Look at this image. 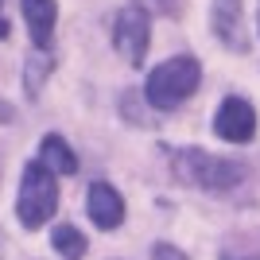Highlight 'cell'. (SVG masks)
<instances>
[{"label":"cell","mask_w":260,"mask_h":260,"mask_svg":"<svg viewBox=\"0 0 260 260\" xmlns=\"http://www.w3.org/2000/svg\"><path fill=\"white\" fill-rule=\"evenodd\" d=\"M171 167L183 183L198 186V190H210V194H225V190L245 183V167L241 163L217 159V155L202 152V148H179L171 155Z\"/></svg>","instance_id":"cell-1"},{"label":"cell","mask_w":260,"mask_h":260,"mask_svg":"<svg viewBox=\"0 0 260 260\" xmlns=\"http://www.w3.org/2000/svg\"><path fill=\"white\" fill-rule=\"evenodd\" d=\"M198 78H202L198 58H190V54H175V58L159 62L152 74H148L144 98H148L152 109H179L198 89Z\"/></svg>","instance_id":"cell-2"},{"label":"cell","mask_w":260,"mask_h":260,"mask_svg":"<svg viewBox=\"0 0 260 260\" xmlns=\"http://www.w3.org/2000/svg\"><path fill=\"white\" fill-rule=\"evenodd\" d=\"M58 210V183H54V171H47L43 163L35 159L23 167V183H20V202H16V214L27 229L47 225Z\"/></svg>","instance_id":"cell-3"},{"label":"cell","mask_w":260,"mask_h":260,"mask_svg":"<svg viewBox=\"0 0 260 260\" xmlns=\"http://www.w3.org/2000/svg\"><path fill=\"white\" fill-rule=\"evenodd\" d=\"M148 39H152V27H148V8L128 4V8L117 16V31H113L117 51L124 54L132 66H140L144 54H148Z\"/></svg>","instance_id":"cell-4"},{"label":"cell","mask_w":260,"mask_h":260,"mask_svg":"<svg viewBox=\"0 0 260 260\" xmlns=\"http://www.w3.org/2000/svg\"><path fill=\"white\" fill-rule=\"evenodd\" d=\"M214 132L221 136V140H229V144L252 140V132H256V113H252V105L245 98H225L221 109H217Z\"/></svg>","instance_id":"cell-5"},{"label":"cell","mask_w":260,"mask_h":260,"mask_svg":"<svg viewBox=\"0 0 260 260\" xmlns=\"http://www.w3.org/2000/svg\"><path fill=\"white\" fill-rule=\"evenodd\" d=\"M214 35L233 51H249V31H245V12H241V0H214Z\"/></svg>","instance_id":"cell-6"},{"label":"cell","mask_w":260,"mask_h":260,"mask_svg":"<svg viewBox=\"0 0 260 260\" xmlns=\"http://www.w3.org/2000/svg\"><path fill=\"white\" fill-rule=\"evenodd\" d=\"M86 206H89V217H93L98 229H117L120 221H124V202H120V194L109 183H93L89 186Z\"/></svg>","instance_id":"cell-7"},{"label":"cell","mask_w":260,"mask_h":260,"mask_svg":"<svg viewBox=\"0 0 260 260\" xmlns=\"http://www.w3.org/2000/svg\"><path fill=\"white\" fill-rule=\"evenodd\" d=\"M23 16H27V27H31L35 47H47L51 43V31H54L58 4H54V0H23Z\"/></svg>","instance_id":"cell-8"},{"label":"cell","mask_w":260,"mask_h":260,"mask_svg":"<svg viewBox=\"0 0 260 260\" xmlns=\"http://www.w3.org/2000/svg\"><path fill=\"white\" fill-rule=\"evenodd\" d=\"M39 163L54 175H74L78 171V159H74V152H70V144L62 136H47L39 144Z\"/></svg>","instance_id":"cell-9"},{"label":"cell","mask_w":260,"mask_h":260,"mask_svg":"<svg viewBox=\"0 0 260 260\" xmlns=\"http://www.w3.org/2000/svg\"><path fill=\"white\" fill-rule=\"evenodd\" d=\"M51 245H54V252L66 256V260H82L86 256V237H82V229H74V225H58L51 233Z\"/></svg>","instance_id":"cell-10"},{"label":"cell","mask_w":260,"mask_h":260,"mask_svg":"<svg viewBox=\"0 0 260 260\" xmlns=\"http://www.w3.org/2000/svg\"><path fill=\"white\" fill-rule=\"evenodd\" d=\"M132 4H140V8H155V12H179V0H132Z\"/></svg>","instance_id":"cell-11"},{"label":"cell","mask_w":260,"mask_h":260,"mask_svg":"<svg viewBox=\"0 0 260 260\" xmlns=\"http://www.w3.org/2000/svg\"><path fill=\"white\" fill-rule=\"evenodd\" d=\"M155 260H186L175 245H155Z\"/></svg>","instance_id":"cell-12"},{"label":"cell","mask_w":260,"mask_h":260,"mask_svg":"<svg viewBox=\"0 0 260 260\" xmlns=\"http://www.w3.org/2000/svg\"><path fill=\"white\" fill-rule=\"evenodd\" d=\"M0 39H8V20H4V0H0Z\"/></svg>","instance_id":"cell-13"},{"label":"cell","mask_w":260,"mask_h":260,"mask_svg":"<svg viewBox=\"0 0 260 260\" xmlns=\"http://www.w3.org/2000/svg\"><path fill=\"white\" fill-rule=\"evenodd\" d=\"M221 260H260V256H221Z\"/></svg>","instance_id":"cell-14"}]
</instances>
